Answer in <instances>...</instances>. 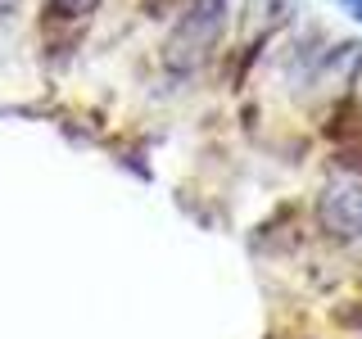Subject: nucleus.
Listing matches in <instances>:
<instances>
[{"label":"nucleus","mask_w":362,"mask_h":339,"mask_svg":"<svg viewBox=\"0 0 362 339\" xmlns=\"http://www.w3.org/2000/svg\"><path fill=\"white\" fill-rule=\"evenodd\" d=\"M218 32H222V0H195V5L186 9V18H181L173 45H168V59H173L177 68L199 64Z\"/></svg>","instance_id":"1"},{"label":"nucleus","mask_w":362,"mask_h":339,"mask_svg":"<svg viewBox=\"0 0 362 339\" xmlns=\"http://www.w3.org/2000/svg\"><path fill=\"white\" fill-rule=\"evenodd\" d=\"M322 226L339 240H362V186H326Z\"/></svg>","instance_id":"2"},{"label":"nucleus","mask_w":362,"mask_h":339,"mask_svg":"<svg viewBox=\"0 0 362 339\" xmlns=\"http://www.w3.org/2000/svg\"><path fill=\"white\" fill-rule=\"evenodd\" d=\"M95 5L100 0H50V18H59V23H82L95 14Z\"/></svg>","instance_id":"3"},{"label":"nucleus","mask_w":362,"mask_h":339,"mask_svg":"<svg viewBox=\"0 0 362 339\" xmlns=\"http://www.w3.org/2000/svg\"><path fill=\"white\" fill-rule=\"evenodd\" d=\"M339 5H349V9H354V14L362 18V0H339Z\"/></svg>","instance_id":"4"}]
</instances>
